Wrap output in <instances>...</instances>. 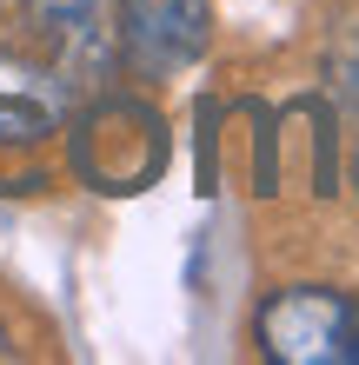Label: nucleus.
Segmentation results:
<instances>
[{"instance_id":"20e7f679","label":"nucleus","mask_w":359,"mask_h":365,"mask_svg":"<svg viewBox=\"0 0 359 365\" xmlns=\"http://www.w3.org/2000/svg\"><path fill=\"white\" fill-rule=\"evenodd\" d=\"M27 14L67 87H87L93 73H107V0H27Z\"/></svg>"},{"instance_id":"7ed1b4c3","label":"nucleus","mask_w":359,"mask_h":365,"mask_svg":"<svg viewBox=\"0 0 359 365\" xmlns=\"http://www.w3.org/2000/svg\"><path fill=\"white\" fill-rule=\"evenodd\" d=\"M120 60L140 80L186 73L213 40V0H120Z\"/></svg>"},{"instance_id":"423d86ee","label":"nucleus","mask_w":359,"mask_h":365,"mask_svg":"<svg viewBox=\"0 0 359 365\" xmlns=\"http://www.w3.org/2000/svg\"><path fill=\"white\" fill-rule=\"evenodd\" d=\"M7 352H14V346H7V326H0V359H7Z\"/></svg>"},{"instance_id":"f03ea898","label":"nucleus","mask_w":359,"mask_h":365,"mask_svg":"<svg viewBox=\"0 0 359 365\" xmlns=\"http://www.w3.org/2000/svg\"><path fill=\"white\" fill-rule=\"evenodd\" d=\"M253 339L273 365H359V292L280 286L253 319Z\"/></svg>"},{"instance_id":"f257e3e1","label":"nucleus","mask_w":359,"mask_h":365,"mask_svg":"<svg viewBox=\"0 0 359 365\" xmlns=\"http://www.w3.org/2000/svg\"><path fill=\"white\" fill-rule=\"evenodd\" d=\"M67 153H74V173L93 192H140L166 173V120L126 93L87 100L67 133Z\"/></svg>"},{"instance_id":"39448f33","label":"nucleus","mask_w":359,"mask_h":365,"mask_svg":"<svg viewBox=\"0 0 359 365\" xmlns=\"http://www.w3.org/2000/svg\"><path fill=\"white\" fill-rule=\"evenodd\" d=\"M54 113L27 93H0V192H34L47 186V153H54Z\"/></svg>"}]
</instances>
